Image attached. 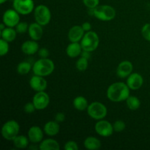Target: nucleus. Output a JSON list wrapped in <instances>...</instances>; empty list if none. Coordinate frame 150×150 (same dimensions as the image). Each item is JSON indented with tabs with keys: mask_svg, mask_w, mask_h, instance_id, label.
Returning a JSON list of instances; mask_svg holds the SVG:
<instances>
[{
	"mask_svg": "<svg viewBox=\"0 0 150 150\" xmlns=\"http://www.w3.org/2000/svg\"><path fill=\"white\" fill-rule=\"evenodd\" d=\"M82 28H83V29L84 30V32H89V31H91V29H92V25H91L90 23H89V22H84V23H83V24L81 25Z\"/></svg>",
	"mask_w": 150,
	"mask_h": 150,
	"instance_id": "nucleus-38",
	"label": "nucleus"
},
{
	"mask_svg": "<svg viewBox=\"0 0 150 150\" xmlns=\"http://www.w3.org/2000/svg\"><path fill=\"white\" fill-rule=\"evenodd\" d=\"M81 56L82 57H84V58L89 59L91 57V52L90 51H84V50H83L81 52Z\"/></svg>",
	"mask_w": 150,
	"mask_h": 150,
	"instance_id": "nucleus-39",
	"label": "nucleus"
},
{
	"mask_svg": "<svg viewBox=\"0 0 150 150\" xmlns=\"http://www.w3.org/2000/svg\"><path fill=\"white\" fill-rule=\"evenodd\" d=\"M73 106L76 110L80 111H85L87 109L89 104L88 101L83 96H77L73 100Z\"/></svg>",
	"mask_w": 150,
	"mask_h": 150,
	"instance_id": "nucleus-24",
	"label": "nucleus"
},
{
	"mask_svg": "<svg viewBox=\"0 0 150 150\" xmlns=\"http://www.w3.org/2000/svg\"><path fill=\"white\" fill-rule=\"evenodd\" d=\"M86 111H87L88 115L95 120H103L108 114V109L106 106L102 103L98 102V101L92 102L89 104Z\"/></svg>",
	"mask_w": 150,
	"mask_h": 150,
	"instance_id": "nucleus-5",
	"label": "nucleus"
},
{
	"mask_svg": "<svg viewBox=\"0 0 150 150\" xmlns=\"http://www.w3.org/2000/svg\"><path fill=\"white\" fill-rule=\"evenodd\" d=\"M125 101L127 108L131 110V111H136V110L139 109L140 108L141 101L137 97L130 95Z\"/></svg>",
	"mask_w": 150,
	"mask_h": 150,
	"instance_id": "nucleus-26",
	"label": "nucleus"
},
{
	"mask_svg": "<svg viewBox=\"0 0 150 150\" xmlns=\"http://www.w3.org/2000/svg\"><path fill=\"white\" fill-rule=\"evenodd\" d=\"M32 70V66L28 62H21L17 66V72L20 75H26Z\"/></svg>",
	"mask_w": 150,
	"mask_h": 150,
	"instance_id": "nucleus-27",
	"label": "nucleus"
},
{
	"mask_svg": "<svg viewBox=\"0 0 150 150\" xmlns=\"http://www.w3.org/2000/svg\"><path fill=\"white\" fill-rule=\"evenodd\" d=\"M38 55L40 57V58H48L49 56V51L45 48H40L38 51Z\"/></svg>",
	"mask_w": 150,
	"mask_h": 150,
	"instance_id": "nucleus-36",
	"label": "nucleus"
},
{
	"mask_svg": "<svg viewBox=\"0 0 150 150\" xmlns=\"http://www.w3.org/2000/svg\"><path fill=\"white\" fill-rule=\"evenodd\" d=\"M7 1V0H0V3H1V4H4V3Z\"/></svg>",
	"mask_w": 150,
	"mask_h": 150,
	"instance_id": "nucleus-41",
	"label": "nucleus"
},
{
	"mask_svg": "<svg viewBox=\"0 0 150 150\" xmlns=\"http://www.w3.org/2000/svg\"><path fill=\"white\" fill-rule=\"evenodd\" d=\"M29 85L33 90L36 92H42L47 89L48 83L43 76L35 75L29 80Z\"/></svg>",
	"mask_w": 150,
	"mask_h": 150,
	"instance_id": "nucleus-12",
	"label": "nucleus"
},
{
	"mask_svg": "<svg viewBox=\"0 0 150 150\" xmlns=\"http://www.w3.org/2000/svg\"><path fill=\"white\" fill-rule=\"evenodd\" d=\"M8 42H9L4 40L2 38L0 40V55H1V57L6 55V54L8 53L9 48H10Z\"/></svg>",
	"mask_w": 150,
	"mask_h": 150,
	"instance_id": "nucleus-29",
	"label": "nucleus"
},
{
	"mask_svg": "<svg viewBox=\"0 0 150 150\" xmlns=\"http://www.w3.org/2000/svg\"><path fill=\"white\" fill-rule=\"evenodd\" d=\"M83 146L86 149L97 150L100 148L101 142L94 136H89L83 142Z\"/></svg>",
	"mask_w": 150,
	"mask_h": 150,
	"instance_id": "nucleus-22",
	"label": "nucleus"
},
{
	"mask_svg": "<svg viewBox=\"0 0 150 150\" xmlns=\"http://www.w3.org/2000/svg\"><path fill=\"white\" fill-rule=\"evenodd\" d=\"M88 67V59L84 57H81L76 62V68L79 71H85Z\"/></svg>",
	"mask_w": 150,
	"mask_h": 150,
	"instance_id": "nucleus-28",
	"label": "nucleus"
},
{
	"mask_svg": "<svg viewBox=\"0 0 150 150\" xmlns=\"http://www.w3.org/2000/svg\"><path fill=\"white\" fill-rule=\"evenodd\" d=\"M54 69L55 65L54 62L48 58H40L32 65L34 74L43 77L50 76L54 72Z\"/></svg>",
	"mask_w": 150,
	"mask_h": 150,
	"instance_id": "nucleus-2",
	"label": "nucleus"
},
{
	"mask_svg": "<svg viewBox=\"0 0 150 150\" xmlns=\"http://www.w3.org/2000/svg\"><path fill=\"white\" fill-rule=\"evenodd\" d=\"M29 138L26 136L18 135L13 142V144L17 149H25L29 146Z\"/></svg>",
	"mask_w": 150,
	"mask_h": 150,
	"instance_id": "nucleus-25",
	"label": "nucleus"
},
{
	"mask_svg": "<svg viewBox=\"0 0 150 150\" xmlns=\"http://www.w3.org/2000/svg\"><path fill=\"white\" fill-rule=\"evenodd\" d=\"M34 105L37 110H43L48 106L50 103L49 95L45 92H37L32 99Z\"/></svg>",
	"mask_w": 150,
	"mask_h": 150,
	"instance_id": "nucleus-10",
	"label": "nucleus"
},
{
	"mask_svg": "<svg viewBox=\"0 0 150 150\" xmlns=\"http://www.w3.org/2000/svg\"><path fill=\"white\" fill-rule=\"evenodd\" d=\"M59 144L52 139L42 140L39 144V149L40 150H59Z\"/></svg>",
	"mask_w": 150,
	"mask_h": 150,
	"instance_id": "nucleus-21",
	"label": "nucleus"
},
{
	"mask_svg": "<svg viewBox=\"0 0 150 150\" xmlns=\"http://www.w3.org/2000/svg\"><path fill=\"white\" fill-rule=\"evenodd\" d=\"M17 36V32L16 29H13V27H7L4 30L1 31V37L2 39L7 42H13L15 40Z\"/></svg>",
	"mask_w": 150,
	"mask_h": 150,
	"instance_id": "nucleus-23",
	"label": "nucleus"
},
{
	"mask_svg": "<svg viewBox=\"0 0 150 150\" xmlns=\"http://www.w3.org/2000/svg\"><path fill=\"white\" fill-rule=\"evenodd\" d=\"M36 108H35V105H34L33 102H29L26 103L25 104L24 107H23V111L26 113V114H32L35 111Z\"/></svg>",
	"mask_w": 150,
	"mask_h": 150,
	"instance_id": "nucleus-35",
	"label": "nucleus"
},
{
	"mask_svg": "<svg viewBox=\"0 0 150 150\" xmlns=\"http://www.w3.org/2000/svg\"><path fill=\"white\" fill-rule=\"evenodd\" d=\"M107 98L112 102H122L130 96V88L123 82H116L108 86Z\"/></svg>",
	"mask_w": 150,
	"mask_h": 150,
	"instance_id": "nucleus-1",
	"label": "nucleus"
},
{
	"mask_svg": "<svg viewBox=\"0 0 150 150\" xmlns=\"http://www.w3.org/2000/svg\"><path fill=\"white\" fill-rule=\"evenodd\" d=\"M142 35L146 40L150 42V23H146L142 29Z\"/></svg>",
	"mask_w": 150,
	"mask_h": 150,
	"instance_id": "nucleus-32",
	"label": "nucleus"
},
{
	"mask_svg": "<svg viewBox=\"0 0 150 150\" xmlns=\"http://www.w3.org/2000/svg\"><path fill=\"white\" fill-rule=\"evenodd\" d=\"M54 120L58 123L63 122L64 121V120H65V114L62 112L57 113L55 115V117H54Z\"/></svg>",
	"mask_w": 150,
	"mask_h": 150,
	"instance_id": "nucleus-37",
	"label": "nucleus"
},
{
	"mask_svg": "<svg viewBox=\"0 0 150 150\" xmlns=\"http://www.w3.org/2000/svg\"><path fill=\"white\" fill-rule=\"evenodd\" d=\"M99 43L100 39L98 34L92 31L86 32L81 40V45L83 50L90 52L95 51L98 48Z\"/></svg>",
	"mask_w": 150,
	"mask_h": 150,
	"instance_id": "nucleus-4",
	"label": "nucleus"
},
{
	"mask_svg": "<svg viewBox=\"0 0 150 150\" xmlns=\"http://www.w3.org/2000/svg\"><path fill=\"white\" fill-rule=\"evenodd\" d=\"M42 26V25L39 24L37 22L32 23L29 25L28 33L31 39L38 41L42 38V35H43V29Z\"/></svg>",
	"mask_w": 150,
	"mask_h": 150,
	"instance_id": "nucleus-17",
	"label": "nucleus"
},
{
	"mask_svg": "<svg viewBox=\"0 0 150 150\" xmlns=\"http://www.w3.org/2000/svg\"><path fill=\"white\" fill-rule=\"evenodd\" d=\"M35 21L42 26L48 24L51 18V13L49 8L44 4L38 5L34 10Z\"/></svg>",
	"mask_w": 150,
	"mask_h": 150,
	"instance_id": "nucleus-7",
	"label": "nucleus"
},
{
	"mask_svg": "<svg viewBox=\"0 0 150 150\" xmlns=\"http://www.w3.org/2000/svg\"><path fill=\"white\" fill-rule=\"evenodd\" d=\"M13 9L19 14L28 15L35 10L33 0H13Z\"/></svg>",
	"mask_w": 150,
	"mask_h": 150,
	"instance_id": "nucleus-8",
	"label": "nucleus"
},
{
	"mask_svg": "<svg viewBox=\"0 0 150 150\" xmlns=\"http://www.w3.org/2000/svg\"><path fill=\"white\" fill-rule=\"evenodd\" d=\"M82 51H83V48H82L81 43H79V42H71L67 45V48H66L67 55L70 58H76V57H79V55L81 54Z\"/></svg>",
	"mask_w": 150,
	"mask_h": 150,
	"instance_id": "nucleus-20",
	"label": "nucleus"
},
{
	"mask_svg": "<svg viewBox=\"0 0 150 150\" xmlns=\"http://www.w3.org/2000/svg\"><path fill=\"white\" fill-rule=\"evenodd\" d=\"M83 3L87 8L94 9L100 4V0H83Z\"/></svg>",
	"mask_w": 150,
	"mask_h": 150,
	"instance_id": "nucleus-33",
	"label": "nucleus"
},
{
	"mask_svg": "<svg viewBox=\"0 0 150 150\" xmlns=\"http://www.w3.org/2000/svg\"><path fill=\"white\" fill-rule=\"evenodd\" d=\"M29 25L26 22H19L17 25L16 26L15 29H16V32L18 34H23L25 32H28L29 29Z\"/></svg>",
	"mask_w": 150,
	"mask_h": 150,
	"instance_id": "nucleus-30",
	"label": "nucleus"
},
{
	"mask_svg": "<svg viewBox=\"0 0 150 150\" xmlns=\"http://www.w3.org/2000/svg\"><path fill=\"white\" fill-rule=\"evenodd\" d=\"M85 32L81 26L75 25L72 26L68 32V39L71 42H77L82 40Z\"/></svg>",
	"mask_w": 150,
	"mask_h": 150,
	"instance_id": "nucleus-15",
	"label": "nucleus"
},
{
	"mask_svg": "<svg viewBox=\"0 0 150 150\" xmlns=\"http://www.w3.org/2000/svg\"><path fill=\"white\" fill-rule=\"evenodd\" d=\"M133 69V66L131 62L127 61V60L121 62L117 68V76L121 79L127 78L132 73Z\"/></svg>",
	"mask_w": 150,
	"mask_h": 150,
	"instance_id": "nucleus-14",
	"label": "nucleus"
},
{
	"mask_svg": "<svg viewBox=\"0 0 150 150\" xmlns=\"http://www.w3.org/2000/svg\"><path fill=\"white\" fill-rule=\"evenodd\" d=\"M113 127H114V130L115 132H117V133L122 132L126 127L125 122H123L122 120H117L113 124Z\"/></svg>",
	"mask_w": 150,
	"mask_h": 150,
	"instance_id": "nucleus-31",
	"label": "nucleus"
},
{
	"mask_svg": "<svg viewBox=\"0 0 150 150\" xmlns=\"http://www.w3.org/2000/svg\"><path fill=\"white\" fill-rule=\"evenodd\" d=\"M28 138L32 143H40L43 139V131L39 126H32L28 131Z\"/></svg>",
	"mask_w": 150,
	"mask_h": 150,
	"instance_id": "nucleus-16",
	"label": "nucleus"
},
{
	"mask_svg": "<svg viewBox=\"0 0 150 150\" xmlns=\"http://www.w3.org/2000/svg\"><path fill=\"white\" fill-rule=\"evenodd\" d=\"M95 130L98 135L103 137H108L114 133L113 125L108 121L100 120L95 124Z\"/></svg>",
	"mask_w": 150,
	"mask_h": 150,
	"instance_id": "nucleus-9",
	"label": "nucleus"
},
{
	"mask_svg": "<svg viewBox=\"0 0 150 150\" xmlns=\"http://www.w3.org/2000/svg\"><path fill=\"white\" fill-rule=\"evenodd\" d=\"M6 27H7V26H6V25L4 24V23H1V25H0V31H2V30H4V29H5Z\"/></svg>",
	"mask_w": 150,
	"mask_h": 150,
	"instance_id": "nucleus-40",
	"label": "nucleus"
},
{
	"mask_svg": "<svg viewBox=\"0 0 150 150\" xmlns=\"http://www.w3.org/2000/svg\"><path fill=\"white\" fill-rule=\"evenodd\" d=\"M91 14L98 19L103 21H111L115 18L116 10L110 5H98L94 9H89Z\"/></svg>",
	"mask_w": 150,
	"mask_h": 150,
	"instance_id": "nucleus-3",
	"label": "nucleus"
},
{
	"mask_svg": "<svg viewBox=\"0 0 150 150\" xmlns=\"http://www.w3.org/2000/svg\"><path fill=\"white\" fill-rule=\"evenodd\" d=\"M127 85L130 89L132 90H137L140 89L144 83V79L141 74L138 73H132L127 77Z\"/></svg>",
	"mask_w": 150,
	"mask_h": 150,
	"instance_id": "nucleus-13",
	"label": "nucleus"
},
{
	"mask_svg": "<svg viewBox=\"0 0 150 150\" xmlns=\"http://www.w3.org/2000/svg\"><path fill=\"white\" fill-rule=\"evenodd\" d=\"M59 123L54 121H49L44 125L43 131L46 135L49 136H54L59 133Z\"/></svg>",
	"mask_w": 150,
	"mask_h": 150,
	"instance_id": "nucleus-19",
	"label": "nucleus"
},
{
	"mask_svg": "<svg viewBox=\"0 0 150 150\" xmlns=\"http://www.w3.org/2000/svg\"><path fill=\"white\" fill-rule=\"evenodd\" d=\"M21 51L23 54L26 55H33L39 51V45L36 40L25 41L21 45Z\"/></svg>",
	"mask_w": 150,
	"mask_h": 150,
	"instance_id": "nucleus-18",
	"label": "nucleus"
},
{
	"mask_svg": "<svg viewBox=\"0 0 150 150\" xmlns=\"http://www.w3.org/2000/svg\"><path fill=\"white\" fill-rule=\"evenodd\" d=\"M3 23L8 27H16V25L20 22L19 13L14 9H9L3 14Z\"/></svg>",
	"mask_w": 150,
	"mask_h": 150,
	"instance_id": "nucleus-11",
	"label": "nucleus"
},
{
	"mask_svg": "<svg viewBox=\"0 0 150 150\" xmlns=\"http://www.w3.org/2000/svg\"><path fill=\"white\" fill-rule=\"evenodd\" d=\"M64 149L65 150H79V147L76 142H73V141H69L65 144Z\"/></svg>",
	"mask_w": 150,
	"mask_h": 150,
	"instance_id": "nucleus-34",
	"label": "nucleus"
},
{
	"mask_svg": "<svg viewBox=\"0 0 150 150\" xmlns=\"http://www.w3.org/2000/svg\"><path fill=\"white\" fill-rule=\"evenodd\" d=\"M20 125L16 120H8L1 127V136L7 141H13L18 135Z\"/></svg>",
	"mask_w": 150,
	"mask_h": 150,
	"instance_id": "nucleus-6",
	"label": "nucleus"
}]
</instances>
